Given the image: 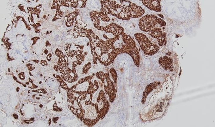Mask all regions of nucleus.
<instances>
[{
  "label": "nucleus",
  "instance_id": "nucleus-1",
  "mask_svg": "<svg viewBox=\"0 0 215 127\" xmlns=\"http://www.w3.org/2000/svg\"><path fill=\"white\" fill-rule=\"evenodd\" d=\"M134 36L145 55L152 56L159 51V47L157 44L152 43L144 34L142 33H136L134 34Z\"/></svg>",
  "mask_w": 215,
  "mask_h": 127
},
{
  "label": "nucleus",
  "instance_id": "nucleus-2",
  "mask_svg": "<svg viewBox=\"0 0 215 127\" xmlns=\"http://www.w3.org/2000/svg\"><path fill=\"white\" fill-rule=\"evenodd\" d=\"M96 76L104 84L105 93L108 95L110 102H113L116 97L117 92L114 82L111 80L108 74L101 71L97 74Z\"/></svg>",
  "mask_w": 215,
  "mask_h": 127
},
{
  "label": "nucleus",
  "instance_id": "nucleus-3",
  "mask_svg": "<svg viewBox=\"0 0 215 127\" xmlns=\"http://www.w3.org/2000/svg\"><path fill=\"white\" fill-rule=\"evenodd\" d=\"M159 18L153 14H147L142 17L138 22L140 29L144 32H150L155 28L160 27L157 26L160 25L158 24Z\"/></svg>",
  "mask_w": 215,
  "mask_h": 127
},
{
  "label": "nucleus",
  "instance_id": "nucleus-4",
  "mask_svg": "<svg viewBox=\"0 0 215 127\" xmlns=\"http://www.w3.org/2000/svg\"><path fill=\"white\" fill-rule=\"evenodd\" d=\"M145 11L142 7L129 1L128 5V15L130 18H138L144 13Z\"/></svg>",
  "mask_w": 215,
  "mask_h": 127
},
{
  "label": "nucleus",
  "instance_id": "nucleus-5",
  "mask_svg": "<svg viewBox=\"0 0 215 127\" xmlns=\"http://www.w3.org/2000/svg\"><path fill=\"white\" fill-rule=\"evenodd\" d=\"M150 35L153 38L157 39L159 45L161 46L165 44V34L162 33L160 28L156 27L153 29L150 32Z\"/></svg>",
  "mask_w": 215,
  "mask_h": 127
},
{
  "label": "nucleus",
  "instance_id": "nucleus-6",
  "mask_svg": "<svg viewBox=\"0 0 215 127\" xmlns=\"http://www.w3.org/2000/svg\"><path fill=\"white\" fill-rule=\"evenodd\" d=\"M158 62L160 65L166 70H172L173 68L172 58L167 56L160 58Z\"/></svg>",
  "mask_w": 215,
  "mask_h": 127
},
{
  "label": "nucleus",
  "instance_id": "nucleus-7",
  "mask_svg": "<svg viewBox=\"0 0 215 127\" xmlns=\"http://www.w3.org/2000/svg\"><path fill=\"white\" fill-rule=\"evenodd\" d=\"M160 0H142L143 4L149 9L157 12L161 11Z\"/></svg>",
  "mask_w": 215,
  "mask_h": 127
},
{
  "label": "nucleus",
  "instance_id": "nucleus-8",
  "mask_svg": "<svg viewBox=\"0 0 215 127\" xmlns=\"http://www.w3.org/2000/svg\"><path fill=\"white\" fill-rule=\"evenodd\" d=\"M158 84V83L157 82L152 83L146 87L143 92L141 99V102L142 104H144L145 102L148 95L154 89L156 88Z\"/></svg>",
  "mask_w": 215,
  "mask_h": 127
},
{
  "label": "nucleus",
  "instance_id": "nucleus-9",
  "mask_svg": "<svg viewBox=\"0 0 215 127\" xmlns=\"http://www.w3.org/2000/svg\"><path fill=\"white\" fill-rule=\"evenodd\" d=\"M110 72L111 75L115 84H116L117 78V75L115 69L113 68H111L110 70Z\"/></svg>",
  "mask_w": 215,
  "mask_h": 127
}]
</instances>
